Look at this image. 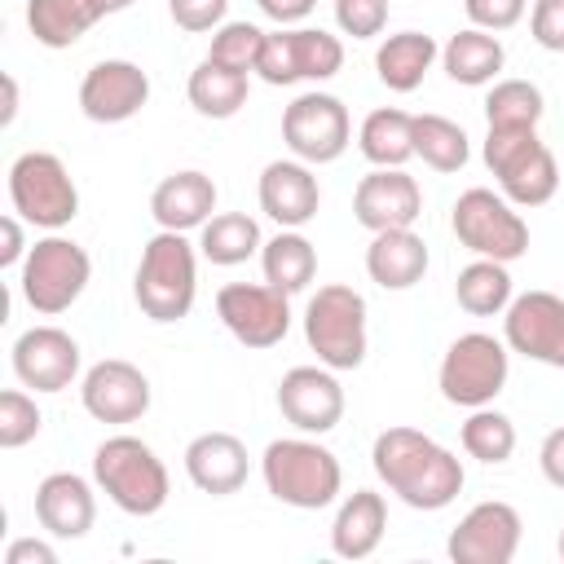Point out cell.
Instances as JSON below:
<instances>
[{"label": "cell", "mask_w": 564, "mask_h": 564, "mask_svg": "<svg viewBox=\"0 0 564 564\" xmlns=\"http://www.w3.org/2000/svg\"><path fill=\"white\" fill-rule=\"evenodd\" d=\"M502 339L511 352L564 370V300L551 291H524L511 295L502 313Z\"/></svg>", "instance_id": "5bb4252c"}, {"label": "cell", "mask_w": 564, "mask_h": 564, "mask_svg": "<svg viewBox=\"0 0 564 564\" xmlns=\"http://www.w3.org/2000/svg\"><path fill=\"white\" fill-rule=\"evenodd\" d=\"M247 93H251V79L242 70L212 62V57H203L185 84V97L203 119H234L247 106Z\"/></svg>", "instance_id": "f546056e"}, {"label": "cell", "mask_w": 564, "mask_h": 564, "mask_svg": "<svg viewBox=\"0 0 564 564\" xmlns=\"http://www.w3.org/2000/svg\"><path fill=\"white\" fill-rule=\"evenodd\" d=\"M507 53H502V40L494 31H480V26H467V31H454L441 48V66L454 84H467V88H480V84H494L498 70H502Z\"/></svg>", "instance_id": "4316f807"}, {"label": "cell", "mask_w": 564, "mask_h": 564, "mask_svg": "<svg viewBox=\"0 0 564 564\" xmlns=\"http://www.w3.org/2000/svg\"><path fill=\"white\" fill-rule=\"evenodd\" d=\"M335 26L352 40H375L388 26V0H335Z\"/></svg>", "instance_id": "ab89813d"}, {"label": "cell", "mask_w": 564, "mask_h": 564, "mask_svg": "<svg viewBox=\"0 0 564 564\" xmlns=\"http://www.w3.org/2000/svg\"><path fill=\"white\" fill-rule=\"evenodd\" d=\"M216 317L242 348H273L291 330V295L269 282H225L216 291Z\"/></svg>", "instance_id": "4fadbf2b"}, {"label": "cell", "mask_w": 564, "mask_h": 564, "mask_svg": "<svg viewBox=\"0 0 564 564\" xmlns=\"http://www.w3.org/2000/svg\"><path fill=\"white\" fill-rule=\"evenodd\" d=\"M542 88L529 79H494L485 97V119L489 128H538L542 119Z\"/></svg>", "instance_id": "8d00e7d4"}, {"label": "cell", "mask_w": 564, "mask_h": 564, "mask_svg": "<svg viewBox=\"0 0 564 564\" xmlns=\"http://www.w3.org/2000/svg\"><path fill=\"white\" fill-rule=\"evenodd\" d=\"M383 529H388V502L383 494L375 489H352L339 511H335V524H330V551L339 560H366L379 551L383 542Z\"/></svg>", "instance_id": "484cf974"}, {"label": "cell", "mask_w": 564, "mask_h": 564, "mask_svg": "<svg viewBox=\"0 0 564 564\" xmlns=\"http://www.w3.org/2000/svg\"><path fill=\"white\" fill-rule=\"evenodd\" d=\"M538 467H542V476H546L555 489H564V427H555V432L542 436Z\"/></svg>", "instance_id": "ee69618b"}, {"label": "cell", "mask_w": 564, "mask_h": 564, "mask_svg": "<svg viewBox=\"0 0 564 564\" xmlns=\"http://www.w3.org/2000/svg\"><path fill=\"white\" fill-rule=\"evenodd\" d=\"M93 4H97V13H101V18H110V13H123V9H132L137 0H93Z\"/></svg>", "instance_id": "681fc988"}, {"label": "cell", "mask_w": 564, "mask_h": 564, "mask_svg": "<svg viewBox=\"0 0 564 564\" xmlns=\"http://www.w3.org/2000/svg\"><path fill=\"white\" fill-rule=\"evenodd\" d=\"M260 247H264L260 225H256V216H247V212H216V216L198 229V251H203V260H212V264H220V269L247 264Z\"/></svg>", "instance_id": "d6a6232c"}, {"label": "cell", "mask_w": 564, "mask_h": 564, "mask_svg": "<svg viewBox=\"0 0 564 564\" xmlns=\"http://www.w3.org/2000/svg\"><path fill=\"white\" fill-rule=\"evenodd\" d=\"M458 441H463L467 458L498 467V463H507L516 454V423L494 405H476L467 414V423L458 427Z\"/></svg>", "instance_id": "d590c367"}, {"label": "cell", "mask_w": 564, "mask_h": 564, "mask_svg": "<svg viewBox=\"0 0 564 564\" xmlns=\"http://www.w3.org/2000/svg\"><path fill=\"white\" fill-rule=\"evenodd\" d=\"M511 375V348L507 339H494L485 330H467L458 335L436 370V388L449 405L476 410V405H494V397L507 388Z\"/></svg>", "instance_id": "52a82bcc"}, {"label": "cell", "mask_w": 564, "mask_h": 564, "mask_svg": "<svg viewBox=\"0 0 564 564\" xmlns=\"http://www.w3.org/2000/svg\"><path fill=\"white\" fill-rule=\"evenodd\" d=\"M555 551H560V560H564V529H560V538H555Z\"/></svg>", "instance_id": "f907efd6"}, {"label": "cell", "mask_w": 564, "mask_h": 564, "mask_svg": "<svg viewBox=\"0 0 564 564\" xmlns=\"http://www.w3.org/2000/svg\"><path fill=\"white\" fill-rule=\"evenodd\" d=\"M511 295H516V286H511V273H507L502 260L476 256L467 269H458L454 300H458L463 313H471V317H498V313H507Z\"/></svg>", "instance_id": "836d02e7"}, {"label": "cell", "mask_w": 564, "mask_h": 564, "mask_svg": "<svg viewBox=\"0 0 564 564\" xmlns=\"http://www.w3.org/2000/svg\"><path fill=\"white\" fill-rule=\"evenodd\" d=\"M0 238H4V247H0V269H13V264H22L26 260V238H22V216H4L0 220Z\"/></svg>", "instance_id": "bcb514c9"}, {"label": "cell", "mask_w": 564, "mask_h": 564, "mask_svg": "<svg viewBox=\"0 0 564 564\" xmlns=\"http://www.w3.org/2000/svg\"><path fill=\"white\" fill-rule=\"evenodd\" d=\"M485 167L498 176L502 198L516 207H542L560 189V163L538 137V128H489L485 132Z\"/></svg>", "instance_id": "5b68a950"}, {"label": "cell", "mask_w": 564, "mask_h": 564, "mask_svg": "<svg viewBox=\"0 0 564 564\" xmlns=\"http://www.w3.org/2000/svg\"><path fill=\"white\" fill-rule=\"evenodd\" d=\"M366 273L383 291H410L427 273V242L414 229H383L366 247Z\"/></svg>", "instance_id": "d4e9b609"}, {"label": "cell", "mask_w": 564, "mask_h": 564, "mask_svg": "<svg viewBox=\"0 0 564 564\" xmlns=\"http://www.w3.org/2000/svg\"><path fill=\"white\" fill-rule=\"evenodd\" d=\"M88 278H93L88 251H84L75 238L48 234V238H40V242L26 251L18 286H22V300H26L40 317H57V313H66V308L84 295Z\"/></svg>", "instance_id": "ba28073f"}, {"label": "cell", "mask_w": 564, "mask_h": 564, "mask_svg": "<svg viewBox=\"0 0 564 564\" xmlns=\"http://www.w3.org/2000/svg\"><path fill=\"white\" fill-rule=\"evenodd\" d=\"M357 150L366 154V163L375 167H405L414 159V115H405L401 106H379L361 119L357 132Z\"/></svg>", "instance_id": "f1b7e54d"}, {"label": "cell", "mask_w": 564, "mask_h": 564, "mask_svg": "<svg viewBox=\"0 0 564 564\" xmlns=\"http://www.w3.org/2000/svg\"><path fill=\"white\" fill-rule=\"evenodd\" d=\"M256 4H260V13L273 18L278 26H295V22H304V18L317 9V0H256Z\"/></svg>", "instance_id": "7dc6e473"}, {"label": "cell", "mask_w": 564, "mask_h": 564, "mask_svg": "<svg viewBox=\"0 0 564 564\" xmlns=\"http://www.w3.org/2000/svg\"><path fill=\"white\" fill-rule=\"evenodd\" d=\"M449 229H454V238L467 251H476L485 260L511 264V260H520L529 251V225H524V216L516 212L511 198H502V194H494L485 185H471V189L458 194L454 216H449Z\"/></svg>", "instance_id": "30bf717a"}, {"label": "cell", "mask_w": 564, "mask_h": 564, "mask_svg": "<svg viewBox=\"0 0 564 564\" xmlns=\"http://www.w3.org/2000/svg\"><path fill=\"white\" fill-rule=\"evenodd\" d=\"M344 66V44L339 35L322 31V26H286L264 35L256 75L264 84H300V79H335Z\"/></svg>", "instance_id": "7c38bea8"}, {"label": "cell", "mask_w": 564, "mask_h": 564, "mask_svg": "<svg viewBox=\"0 0 564 564\" xmlns=\"http://www.w3.org/2000/svg\"><path fill=\"white\" fill-rule=\"evenodd\" d=\"M436 57H441V48H436L432 35H423V31H397V35H388L375 48V70H379V84L383 88L414 93L423 84V75L432 70Z\"/></svg>", "instance_id": "83f0119b"}, {"label": "cell", "mask_w": 564, "mask_h": 564, "mask_svg": "<svg viewBox=\"0 0 564 564\" xmlns=\"http://www.w3.org/2000/svg\"><path fill=\"white\" fill-rule=\"evenodd\" d=\"M13 375L22 388L35 392H66L79 375V344L62 326H31L9 348Z\"/></svg>", "instance_id": "e0dca14e"}, {"label": "cell", "mask_w": 564, "mask_h": 564, "mask_svg": "<svg viewBox=\"0 0 564 564\" xmlns=\"http://www.w3.org/2000/svg\"><path fill=\"white\" fill-rule=\"evenodd\" d=\"M79 405L97 423H115V427L119 423H137L150 410V379L141 375V366H132L123 357H106V361L84 370Z\"/></svg>", "instance_id": "ac0fdd59"}, {"label": "cell", "mask_w": 564, "mask_h": 564, "mask_svg": "<svg viewBox=\"0 0 564 564\" xmlns=\"http://www.w3.org/2000/svg\"><path fill=\"white\" fill-rule=\"evenodd\" d=\"M260 476H264V489L282 507H295V511H322L344 489L339 458L326 445H317L308 432L304 436L269 441L264 458H260Z\"/></svg>", "instance_id": "7a4b0ae2"}, {"label": "cell", "mask_w": 564, "mask_h": 564, "mask_svg": "<svg viewBox=\"0 0 564 564\" xmlns=\"http://www.w3.org/2000/svg\"><path fill=\"white\" fill-rule=\"evenodd\" d=\"M370 467L375 476L388 485V494H397L405 507L414 511H441L449 507L467 476H463V463L441 445L432 441L427 432L419 427H383L370 445Z\"/></svg>", "instance_id": "6da1fadb"}, {"label": "cell", "mask_w": 564, "mask_h": 564, "mask_svg": "<svg viewBox=\"0 0 564 564\" xmlns=\"http://www.w3.org/2000/svg\"><path fill=\"white\" fill-rule=\"evenodd\" d=\"M35 520L48 538H84L97 524V494L75 471H48L35 485Z\"/></svg>", "instance_id": "7402d4cb"}, {"label": "cell", "mask_w": 564, "mask_h": 564, "mask_svg": "<svg viewBox=\"0 0 564 564\" xmlns=\"http://www.w3.org/2000/svg\"><path fill=\"white\" fill-rule=\"evenodd\" d=\"M93 22H101L93 0H26V26L44 48L79 44Z\"/></svg>", "instance_id": "1f68e13d"}, {"label": "cell", "mask_w": 564, "mask_h": 564, "mask_svg": "<svg viewBox=\"0 0 564 564\" xmlns=\"http://www.w3.org/2000/svg\"><path fill=\"white\" fill-rule=\"evenodd\" d=\"M44 414L35 405V397H26L22 388H4L0 392V449H22L40 436Z\"/></svg>", "instance_id": "f35d334b"}, {"label": "cell", "mask_w": 564, "mask_h": 564, "mask_svg": "<svg viewBox=\"0 0 564 564\" xmlns=\"http://www.w3.org/2000/svg\"><path fill=\"white\" fill-rule=\"evenodd\" d=\"M150 101V75L128 57H106L79 79V110L93 123H128Z\"/></svg>", "instance_id": "d6986e66"}, {"label": "cell", "mask_w": 564, "mask_h": 564, "mask_svg": "<svg viewBox=\"0 0 564 564\" xmlns=\"http://www.w3.org/2000/svg\"><path fill=\"white\" fill-rule=\"evenodd\" d=\"M132 295L137 308L150 322H181L194 308L198 295V256L194 242L176 229H159L137 260V278H132Z\"/></svg>", "instance_id": "3957f363"}, {"label": "cell", "mask_w": 564, "mask_h": 564, "mask_svg": "<svg viewBox=\"0 0 564 564\" xmlns=\"http://www.w3.org/2000/svg\"><path fill=\"white\" fill-rule=\"evenodd\" d=\"M150 216L159 229H176V234L203 229L216 216V181L198 167L163 176L150 194Z\"/></svg>", "instance_id": "cb8c5ba5"}, {"label": "cell", "mask_w": 564, "mask_h": 564, "mask_svg": "<svg viewBox=\"0 0 564 564\" xmlns=\"http://www.w3.org/2000/svg\"><path fill=\"white\" fill-rule=\"evenodd\" d=\"M260 212L278 229H304L322 207V185L308 163L300 159H273L260 172Z\"/></svg>", "instance_id": "44dd1931"}, {"label": "cell", "mask_w": 564, "mask_h": 564, "mask_svg": "<svg viewBox=\"0 0 564 564\" xmlns=\"http://www.w3.org/2000/svg\"><path fill=\"white\" fill-rule=\"evenodd\" d=\"M414 159H423L432 172H463L471 159V141L463 123L445 115H414Z\"/></svg>", "instance_id": "e575fe53"}, {"label": "cell", "mask_w": 564, "mask_h": 564, "mask_svg": "<svg viewBox=\"0 0 564 564\" xmlns=\"http://www.w3.org/2000/svg\"><path fill=\"white\" fill-rule=\"evenodd\" d=\"M282 141L286 150L308 163V167H322V163H335L348 141H352V119H348V106L335 97V93H300L286 110H282Z\"/></svg>", "instance_id": "8fae6325"}, {"label": "cell", "mask_w": 564, "mask_h": 564, "mask_svg": "<svg viewBox=\"0 0 564 564\" xmlns=\"http://www.w3.org/2000/svg\"><path fill=\"white\" fill-rule=\"evenodd\" d=\"M529 31L546 53H564V0H533Z\"/></svg>", "instance_id": "7bdbcfd3"}, {"label": "cell", "mask_w": 564, "mask_h": 564, "mask_svg": "<svg viewBox=\"0 0 564 564\" xmlns=\"http://www.w3.org/2000/svg\"><path fill=\"white\" fill-rule=\"evenodd\" d=\"M278 410L291 427L308 436H326L344 419V388L330 366H291L278 383Z\"/></svg>", "instance_id": "2e32d148"}, {"label": "cell", "mask_w": 564, "mask_h": 564, "mask_svg": "<svg viewBox=\"0 0 564 564\" xmlns=\"http://www.w3.org/2000/svg\"><path fill=\"white\" fill-rule=\"evenodd\" d=\"M9 203L26 225L62 229L79 216V189L66 163L48 150H26L9 167Z\"/></svg>", "instance_id": "9c48e42d"}, {"label": "cell", "mask_w": 564, "mask_h": 564, "mask_svg": "<svg viewBox=\"0 0 564 564\" xmlns=\"http://www.w3.org/2000/svg\"><path fill=\"white\" fill-rule=\"evenodd\" d=\"M304 339L317 352V361L330 366L335 375L357 370L366 361V344H370L366 339V300H361V291H352L344 282L317 286L308 295V308H304Z\"/></svg>", "instance_id": "8992f818"}, {"label": "cell", "mask_w": 564, "mask_h": 564, "mask_svg": "<svg viewBox=\"0 0 564 564\" xmlns=\"http://www.w3.org/2000/svg\"><path fill=\"white\" fill-rule=\"evenodd\" d=\"M247 445L234 432H203L185 445V476L198 494L229 498L247 485Z\"/></svg>", "instance_id": "603a6c76"}, {"label": "cell", "mask_w": 564, "mask_h": 564, "mask_svg": "<svg viewBox=\"0 0 564 564\" xmlns=\"http://www.w3.org/2000/svg\"><path fill=\"white\" fill-rule=\"evenodd\" d=\"M260 269H264V282L269 286L295 295V291H304L317 278V247L300 229H278L260 247Z\"/></svg>", "instance_id": "4dcf8cb0"}, {"label": "cell", "mask_w": 564, "mask_h": 564, "mask_svg": "<svg viewBox=\"0 0 564 564\" xmlns=\"http://www.w3.org/2000/svg\"><path fill=\"white\" fill-rule=\"evenodd\" d=\"M352 216L361 229H414L423 216V189L405 167H375L352 189Z\"/></svg>", "instance_id": "ffe728a7"}, {"label": "cell", "mask_w": 564, "mask_h": 564, "mask_svg": "<svg viewBox=\"0 0 564 564\" xmlns=\"http://www.w3.org/2000/svg\"><path fill=\"white\" fill-rule=\"evenodd\" d=\"M264 35H269V31H260L256 22H220V26L212 31L207 57H212V62H220V66H229V70L251 75V70H256V62H260Z\"/></svg>", "instance_id": "74e56055"}, {"label": "cell", "mask_w": 564, "mask_h": 564, "mask_svg": "<svg viewBox=\"0 0 564 564\" xmlns=\"http://www.w3.org/2000/svg\"><path fill=\"white\" fill-rule=\"evenodd\" d=\"M167 13L181 31L189 35H203V31H216L229 13V0H167Z\"/></svg>", "instance_id": "60d3db41"}, {"label": "cell", "mask_w": 564, "mask_h": 564, "mask_svg": "<svg viewBox=\"0 0 564 564\" xmlns=\"http://www.w3.org/2000/svg\"><path fill=\"white\" fill-rule=\"evenodd\" d=\"M93 480L97 489L123 511V516H159L167 507L172 480L163 458L141 441V436H106L93 454Z\"/></svg>", "instance_id": "277c9868"}, {"label": "cell", "mask_w": 564, "mask_h": 564, "mask_svg": "<svg viewBox=\"0 0 564 564\" xmlns=\"http://www.w3.org/2000/svg\"><path fill=\"white\" fill-rule=\"evenodd\" d=\"M4 564H57V551L40 538H13L4 546Z\"/></svg>", "instance_id": "f6af8a7d"}, {"label": "cell", "mask_w": 564, "mask_h": 564, "mask_svg": "<svg viewBox=\"0 0 564 564\" xmlns=\"http://www.w3.org/2000/svg\"><path fill=\"white\" fill-rule=\"evenodd\" d=\"M18 119V79L13 75H4V115H0V123L9 128Z\"/></svg>", "instance_id": "c3c4849f"}, {"label": "cell", "mask_w": 564, "mask_h": 564, "mask_svg": "<svg viewBox=\"0 0 564 564\" xmlns=\"http://www.w3.org/2000/svg\"><path fill=\"white\" fill-rule=\"evenodd\" d=\"M463 9H467V22L480 31H511L524 18L529 0H463Z\"/></svg>", "instance_id": "b9f144b4"}, {"label": "cell", "mask_w": 564, "mask_h": 564, "mask_svg": "<svg viewBox=\"0 0 564 564\" xmlns=\"http://www.w3.org/2000/svg\"><path fill=\"white\" fill-rule=\"evenodd\" d=\"M520 511L502 498L476 502L454 529H449V560L454 564H511L520 551Z\"/></svg>", "instance_id": "9a60e30c"}]
</instances>
